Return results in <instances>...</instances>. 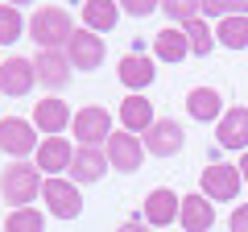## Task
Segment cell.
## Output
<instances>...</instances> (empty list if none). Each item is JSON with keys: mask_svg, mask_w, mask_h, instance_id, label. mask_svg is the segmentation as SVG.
Segmentation results:
<instances>
[{"mask_svg": "<svg viewBox=\"0 0 248 232\" xmlns=\"http://www.w3.org/2000/svg\"><path fill=\"white\" fill-rule=\"evenodd\" d=\"M116 232H149V224H145L141 215H137V220H124V224H120Z\"/></svg>", "mask_w": 248, "mask_h": 232, "instance_id": "31", "label": "cell"}, {"mask_svg": "<svg viewBox=\"0 0 248 232\" xmlns=\"http://www.w3.org/2000/svg\"><path fill=\"white\" fill-rule=\"evenodd\" d=\"M186 42H190V54H199V58H207V54L215 50V29H211V21H190L186 25Z\"/></svg>", "mask_w": 248, "mask_h": 232, "instance_id": "25", "label": "cell"}, {"mask_svg": "<svg viewBox=\"0 0 248 232\" xmlns=\"http://www.w3.org/2000/svg\"><path fill=\"white\" fill-rule=\"evenodd\" d=\"M186 112L195 116V120H215V125H219V116L228 112V108H223V96L215 87H190V96H186Z\"/></svg>", "mask_w": 248, "mask_h": 232, "instance_id": "20", "label": "cell"}, {"mask_svg": "<svg viewBox=\"0 0 248 232\" xmlns=\"http://www.w3.org/2000/svg\"><path fill=\"white\" fill-rule=\"evenodd\" d=\"M21 33H29V21L21 17L17 4H0V46L21 42Z\"/></svg>", "mask_w": 248, "mask_h": 232, "instance_id": "23", "label": "cell"}, {"mask_svg": "<svg viewBox=\"0 0 248 232\" xmlns=\"http://www.w3.org/2000/svg\"><path fill=\"white\" fill-rule=\"evenodd\" d=\"M161 4H153V0H120V13H128V17H153V13H157Z\"/></svg>", "mask_w": 248, "mask_h": 232, "instance_id": "29", "label": "cell"}, {"mask_svg": "<svg viewBox=\"0 0 248 232\" xmlns=\"http://www.w3.org/2000/svg\"><path fill=\"white\" fill-rule=\"evenodd\" d=\"M42 170L33 166V162H13L4 174H0V195H4V203H13V212L17 207H29L37 195H42Z\"/></svg>", "mask_w": 248, "mask_h": 232, "instance_id": "2", "label": "cell"}, {"mask_svg": "<svg viewBox=\"0 0 248 232\" xmlns=\"http://www.w3.org/2000/svg\"><path fill=\"white\" fill-rule=\"evenodd\" d=\"M33 71H37V83L50 91H62L66 83H71V58H66V50H37L33 58Z\"/></svg>", "mask_w": 248, "mask_h": 232, "instance_id": "12", "label": "cell"}, {"mask_svg": "<svg viewBox=\"0 0 248 232\" xmlns=\"http://www.w3.org/2000/svg\"><path fill=\"white\" fill-rule=\"evenodd\" d=\"M29 37L37 42V50H66V42L75 37V21L58 4H42L29 17Z\"/></svg>", "mask_w": 248, "mask_h": 232, "instance_id": "1", "label": "cell"}, {"mask_svg": "<svg viewBox=\"0 0 248 232\" xmlns=\"http://www.w3.org/2000/svg\"><path fill=\"white\" fill-rule=\"evenodd\" d=\"M75 137H79V145H108V137L116 133L112 129V116H108V108L99 104H87L75 112Z\"/></svg>", "mask_w": 248, "mask_h": 232, "instance_id": "6", "label": "cell"}, {"mask_svg": "<svg viewBox=\"0 0 248 232\" xmlns=\"http://www.w3.org/2000/svg\"><path fill=\"white\" fill-rule=\"evenodd\" d=\"M178 207H182V195H174L170 187H153L149 195H145V224L166 232L170 224L178 220Z\"/></svg>", "mask_w": 248, "mask_h": 232, "instance_id": "13", "label": "cell"}, {"mask_svg": "<svg viewBox=\"0 0 248 232\" xmlns=\"http://www.w3.org/2000/svg\"><path fill=\"white\" fill-rule=\"evenodd\" d=\"M161 13L170 17V25L186 29L190 21H199V17H203V4H199V0H166V4H161Z\"/></svg>", "mask_w": 248, "mask_h": 232, "instance_id": "26", "label": "cell"}, {"mask_svg": "<svg viewBox=\"0 0 248 232\" xmlns=\"http://www.w3.org/2000/svg\"><path fill=\"white\" fill-rule=\"evenodd\" d=\"M186 54H190L186 29H178V25H166L157 37H153V58H157V63H182Z\"/></svg>", "mask_w": 248, "mask_h": 232, "instance_id": "21", "label": "cell"}, {"mask_svg": "<svg viewBox=\"0 0 248 232\" xmlns=\"http://www.w3.org/2000/svg\"><path fill=\"white\" fill-rule=\"evenodd\" d=\"M37 83V71H33V58H4L0 63V91L4 96H29Z\"/></svg>", "mask_w": 248, "mask_h": 232, "instance_id": "14", "label": "cell"}, {"mask_svg": "<svg viewBox=\"0 0 248 232\" xmlns=\"http://www.w3.org/2000/svg\"><path fill=\"white\" fill-rule=\"evenodd\" d=\"M4 232H46V215L37 207H17L4 220Z\"/></svg>", "mask_w": 248, "mask_h": 232, "instance_id": "27", "label": "cell"}, {"mask_svg": "<svg viewBox=\"0 0 248 232\" xmlns=\"http://www.w3.org/2000/svg\"><path fill=\"white\" fill-rule=\"evenodd\" d=\"M153 120H157V116H153V104H149V99H145V96H124L120 99V125H124V133H149V129H153Z\"/></svg>", "mask_w": 248, "mask_h": 232, "instance_id": "19", "label": "cell"}, {"mask_svg": "<svg viewBox=\"0 0 248 232\" xmlns=\"http://www.w3.org/2000/svg\"><path fill=\"white\" fill-rule=\"evenodd\" d=\"M145 162V141L133 133H124V129H116L112 137H108V166L120 170V174H133V170H141Z\"/></svg>", "mask_w": 248, "mask_h": 232, "instance_id": "8", "label": "cell"}, {"mask_svg": "<svg viewBox=\"0 0 248 232\" xmlns=\"http://www.w3.org/2000/svg\"><path fill=\"white\" fill-rule=\"evenodd\" d=\"M0 232H4V228H0Z\"/></svg>", "mask_w": 248, "mask_h": 232, "instance_id": "33", "label": "cell"}, {"mask_svg": "<svg viewBox=\"0 0 248 232\" xmlns=\"http://www.w3.org/2000/svg\"><path fill=\"white\" fill-rule=\"evenodd\" d=\"M228 17H248L244 0H203V21H228Z\"/></svg>", "mask_w": 248, "mask_h": 232, "instance_id": "28", "label": "cell"}, {"mask_svg": "<svg viewBox=\"0 0 248 232\" xmlns=\"http://www.w3.org/2000/svg\"><path fill=\"white\" fill-rule=\"evenodd\" d=\"M178 224H182V232H211V224H215V207H211V199H207L203 191H195V195H182Z\"/></svg>", "mask_w": 248, "mask_h": 232, "instance_id": "18", "label": "cell"}, {"mask_svg": "<svg viewBox=\"0 0 248 232\" xmlns=\"http://www.w3.org/2000/svg\"><path fill=\"white\" fill-rule=\"evenodd\" d=\"M182 145H186V133L174 116H157L153 129L145 133V153H153V158H174V153H182Z\"/></svg>", "mask_w": 248, "mask_h": 232, "instance_id": "9", "label": "cell"}, {"mask_svg": "<svg viewBox=\"0 0 248 232\" xmlns=\"http://www.w3.org/2000/svg\"><path fill=\"white\" fill-rule=\"evenodd\" d=\"M199 187H203V195L211 199V203H232V199H240V187H244V179H240V166H228V162H211V166L199 174Z\"/></svg>", "mask_w": 248, "mask_h": 232, "instance_id": "3", "label": "cell"}, {"mask_svg": "<svg viewBox=\"0 0 248 232\" xmlns=\"http://www.w3.org/2000/svg\"><path fill=\"white\" fill-rule=\"evenodd\" d=\"M228 232H248V203H240L228 220Z\"/></svg>", "mask_w": 248, "mask_h": 232, "instance_id": "30", "label": "cell"}, {"mask_svg": "<svg viewBox=\"0 0 248 232\" xmlns=\"http://www.w3.org/2000/svg\"><path fill=\"white\" fill-rule=\"evenodd\" d=\"M240 179H244V187H248V149L240 153Z\"/></svg>", "mask_w": 248, "mask_h": 232, "instance_id": "32", "label": "cell"}, {"mask_svg": "<svg viewBox=\"0 0 248 232\" xmlns=\"http://www.w3.org/2000/svg\"><path fill=\"white\" fill-rule=\"evenodd\" d=\"M79 13H83V29H91V33H108L120 21V4H112V0H87Z\"/></svg>", "mask_w": 248, "mask_h": 232, "instance_id": "22", "label": "cell"}, {"mask_svg": "<svg viewBox=\"0 0 248 232\" xmlns=\"http://www.w3.org/2000/svg\"><path fill=\"white\" fill-rule=\"evenodd\" d=\"M37 129L33 120H21V116H4L0 120V153H9L13 162H25L29 153H37Z\"/></svg>", "mask_w": 248, "mask_h": 232, "instance_id": "5", "label": "cell"}, {"mask_svg": "<svg viewBox=\"0 0 248 232\" xmlns=\"http://www.w3.org/2000/svg\"><path fill=\"white\" fill-rule=\"evenodd\" d=\"M215 141L219 149H248V108H228L215 125Z\"/></svg>", "mask_w": 248, "mask_h": 232, "instance_id": "17", "label": "cell"}, {"mask_svg": "<svg viewBox=\"0 0 248 232\" xmlns=\"http://www.w3.org/2000/svg\"><path fill=\"white\" fill-rule=\"evenodd\" d=\"M71 108H66V99L58 96H46L42 104H33V129H42L46 137H62L66 129H71Z\"/></svg>", "mask_w": 248, "mask_h": 232, "instance_id": "15", "label": "cell"}, {"mask_svg": "<svg viewBox=\"0 0 248 232\" xmlns=\"http://www.w3.org/2000/svg\"><path fill=\"white\" fill-rule=\"evenodd\" d=\"M42 203L54 220H79L83 215V195L71 179H46L42 182Z\"/></svg>", "mask_w": 248, "mask_h": 232, "instance_id": "4", "label": "cell"}, {"mask_svg": "<svg viewBox=\"0 0 248 232\" xmlns=\"http://www.w3.org/2000/svg\"><path fill=\"white\" fill-rule=\"evenodd\" d=\"M166 232H170V228H166Z\"/></svg>", "mask_w": 248, "mask_h": 232, "instance_id": "34", "label": "cell"}, {"mask_svg": "<svg viewBox=\"0 0 248 232\" xmlns=\"http://www.w3.org/2000/svg\"><path fill=\"white\" fill-rule=\"evenodd\" d=\"M104 170H108V149H99V145H79L71 170H66V179H71L75 187H79V182H99Z\"/></svg>", "mask_w": 248, "mask_h": 232, "instance_id": "16", "label": "cell"}, {"mask_svg": "<svg viewBox=\"0 0 248 232\" xmlns=\"http://www.w3.org/2000/svg\"><path fill=\"white\" fill-rule=\"evenodd\" d=\"M215 42L228 46V50H244L248 46V17H228L215 25Z\"/></svg>", "mask_w": 248, "mask_h": 232, "instance_id": "24", "label": "cell"}, {"mask_svg": "<svg viewBox=\"0 0 248 232\" xmlns=\"http://www.w3.org/2000/svg\"><path fill=\"white\" fill-rule=\"evenodd\" d=\"M104 37L91 33V29H75V37L66 42V58H71L75 71H99L104 66Z\"/></svg>", "mask_w": 248, "mask_h": 232, "instance_id": "10", "label": "cell"}, {"mask_svg": "<svg viewBox=\"0 0 248 232\" xmlns=\"http://www.w3.org/2000/svg\"><path fill=\"white\" fill-rule=\"evenodd\" d=\"M116 75H120V83L128 87V96H145V87L157 79V66H153V58H145L141 50H133V54H124L120 63H116Z\"/></svg>", "mask_w": 248, "mask_h": 232, "instance_id": "11", "label": "cell"}, {"mask_svg": "<svg viewBox=\"0 0 248 232\" xmlns=\"http://www.w3.org/2000/svg\"><path fill=\"white\" fill-rule=\"evenodd\" d=\"M71 162H75V145L66 137H42V145L33 153V166L42 170L46 179H62L71 170Z\"/></svg>", "mask_w": 248, "mask_h": 232, "instance_id": "7", "label": "cell"}]
</instances>
